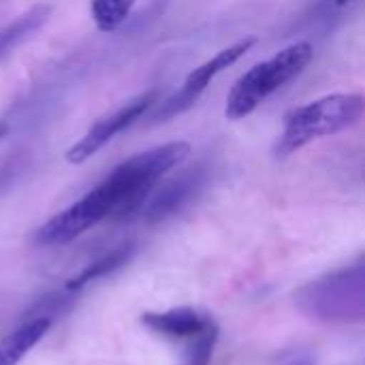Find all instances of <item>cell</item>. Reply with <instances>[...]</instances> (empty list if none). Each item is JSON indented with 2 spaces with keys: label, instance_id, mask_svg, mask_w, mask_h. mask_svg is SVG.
I'll return each mask as SVG.
<instances>
[{
  "label": "cell",
  "instance_id": "9c48e42d",
  "mask_svg": "<svg viewBox=\"0 0 365 365\" xmlns=\"http://www.w3.org/2000/svg\"><path fill=\"white\" fill-rule=\"evenodd\" d=\"M51 15V4L38 2L30 6L26 13H21L17 19H13L9 26L0 28V58L11 53L19 43H24L32 32H36Z\"/></svg>",
  "mask_w": 365,
  "mask_h": 365
},
{
  "label": "cell",
  "instance_id": "52a82bcc",
  "mask_svg": "<svg viewBox=\"0 0 365 365\" xmlns=\"http://www.w3.org/2000/svg\"><path fill=\"white\" fill-rule=\"evenodd\" d=\"M207 178V169L203 165L190 167L186 171H182L178 178H173L171 182H167L160 192L150 201L148 210H145V220L148 222H160L165 218H169L171 214H175L180 207H184L205 184Z\"/></svg>",
  "mask_w": 365,
  "mask_h": 365
},
{
  "label": "cell",
  "instance_id": "8992f818",
  "mask_svg": "<svg viewBox=\"0 0 365 365\" xmlns=\"http://www.w3.org/2000/svg\"><path fill=\"white\" fill-rule=\"evenodd\" d=\"M160 92L148 90L143 94H139L137 98L128 101L126 105H122L118 111L101 118L98 122H94L88 133L66 152V160L71 165H81L88 158H92L98 150H103L115 135H120L122 130H126L128 126H133L137 120H141L156 103H158Z\"/></svg>",
  "mask_w": 365,
  "mask_h": 365
},
{
  "label": "cell",
  "instance_id": "3957f363",
  "mask_svg": "<svg viewBox=\"0 0 365 365\" xmlns=\"http://www.w3.org/2000/svg\"><path fill=\"white\" fill-rule=\"evenodd\" d=\"M314 58V47L308 41H297L274 58L255 64L246 71L227 96L225 115L229 120H242L250 115L267 96L293 81Z\"/></svg>",
  "mask_w": 365,
  "mask_h": 365
},
{
  "label": "cell",
  "instance_id": "5b68a950",
  "mask_svg": "<svg viewBox=\"0 0 365 365\" xmlns=\"http://www.w3.org/2000/svg\"><path fill=\"white\" fill-rule=\"evenodd\" d=\"M255 45H257V38H255V36H246V38H242V41L229 45V47H225V49H220V51H218L216 56H212L207 62H203L201 66H197L195 71H190V73L186 75L182 88H180L175 94H171L167 101H163V103L154 109V113L150 115V120H152L154 124L167 122V120H171V118L184 113L186 109H190V107L201 98V94L207 90L210 81H212L216 75H220L222 71H227L229 66H233L240 58H244L246 51H250Z\"/></svg>",
  "mask_w": 365,
  "mask_h": 365
},
{
  "label": "cell",
  "instance_id": "30bf717a",
  "mask_svg": "<svg viewBox=\"0 0 365 365\" xmlns=\"http://www.w3.org/2000/svg\"><path fill=\"white\" fill-rule=\"evenodd\" d=\"M135 255V244H122L118 248H113L111 252L103 255L101 259H96L94 263L86 265L77 276H73L68 282H66V289L68 291H79L83 289L86 284L98 280V278H105L113 272H118L120 267H124Z\"/></svg>",
  "mask_w": 365,
  "mask_h": 365
},
{
  "label": "cell",
  "instance_id": "7a4b0ae2",
  "mask_svg": "<svg viewBox=\"0 0 365 365\" xmlns=\"http://www.w3.org/2000/svg\"><path fill=\"white\" fill-rule=\"evenodd\" d=\"M364 109V96L353 92L329 94L302 107H293L284 115V128L274 148L276 158H287L317 139L338 135L355 126L361 120Z\"/></svg>",
  "mask_w": 365,
  "mask_h": 365
},
{
  "label": "cell",
  "instance_id": "ba28073f",
  "mask_svg": "<svg viewBox=\"0 0 365 365\" xmlns=\"http://www.w3.org/2000/svg\"><path fill=\"white\" fill-rule=\"evenodd\" d=\"M141 323L165 338L190 340L201 334L212 323V319L195 308H171L167 312H145L141 314Z\"/></svg>",
  "mask_w": 365,
  "mask_h": 365
},
{
  "label": "cell",
  "instance_id": "8fae6325",
  "mask_svg": "<svg viewBox=\"0 0 365 365\" xmlns=\"http://www.w3.org/2000/svg\"><path fill=\"white\" fill-rule=\"evenodd\" d=\"M137 0H90V13L101 32L118 30L130 15Z\"/></svg>",
  "mask_w": 365,
  "mask_h": 365
},
{
  "label": "cell",
  "instance_id": "4fadbf2b",
  "mask_svg": "<svg viewBox=\"0 0 365 365\" xmlns=\"http://www.w3.org/2000/svg\"><path fill=\"white\" fill-rule=\"evenodd\" d=\"M21 169V158L19 156H13L9 160H4V165L0 167V188H4V184Z\"/></svg>",
  "mask_w": 365,
  "mask_h": 365
},
{
  "label": "cell",
  "instance_id": "9a60e30c",
  "mask_svg": "<svg viewBox=\"0 0 365 365\" xmlns=\"http://www.w3.org/2000/svg\"><path fill=\"white\" fill-rule=\"evenodd\" d=\"M9 135V124L6 122H0V141Z\"/></svg>",
  "mask_w": 365,
  "mask_h": 365
},
{
  "label": "cell",
  "instance_id": "7c38bea8",
  "mask_svg": "<svg viewBox=\"0 0 365 365\" xmlns=\"http://www.w3.org/2000/svg\"><path fill=\"white\" fill-rule=\"evenodd\" d=\"M218 342V325L212 321L201 334H197L195 338L188 340L186 346V365H210L214 349Z\"/></svg>",
  "mask_w": 365,
  "mask_h": 365
},
{
  "label": "cell",
  "instance_id": "5bb4252c",
  "mask_svg": "<svg viewBox=\"0 0 365 365\" xmlns=\"http://www.w3.org/2000/svg\"><path fill=\"white\" fill-rule=\"evenodd\" d=\"M355 0H331V6L334 9H346L349 4H353Z\"/></svg>",
  "mask_w": 365,
  "mask_h": 365
},
{
  "label": "cell",
  "instance_id": "e0dca14e",
  "mask_svg": "<svg viewBox=\"0 0 365 365\" xmlns=\"http://www.w3.org/2000/svg\"><path fill=\"white\" fill-rule=\"evenodd\" d=\"M0 365H4V364H2V359H0Z\"/></svg>",
  "mask_w": 365,
  "mask_h": 365
},
{
  "label": "cell",
  "instance_id": "6da1fadb",
  "mask_svg": "<svg viewBox=\"0 0 365 365\" xmlns=\"http://www.w3.org/2000/svg\"><path fill=\"white\" fill-rule=\"evenodd\" d=\"M188 154L190 145L186 141H171L126 158L96 188L49 218L36 231V242L43 246H62L107 218L135 214L160 178L182 165Z\"/></svg>",
  "mask_w": 365,
  "mask_h": 365
},
{
  "label": "cell",
  "instance_id": "2e32d148",
  "mask_svg": "<svg viewBox=\"0 0 365 365\" xmlns=\"http://www.w3.org/2000/svg\"><path fill=\"white\" fill-rule=\"evenodd\" d=\"M289 365H314L312 364V359H308V357H302V359H295L293 364Z\"/></svg>",
  "mask_w": 365,
  "mask_h": 365
},
{
  "label": "cell",
  "instance_id": "277c9868",
  "mask_svg": "<svg viewBox=\"0 0 365 365\" xmlns=\"http://www.w3.org/2000/svg\"><path fill=\"white\" fill-rule=\"evenodd\" d=\"M364 265L329 274L299 291V304L327 321H359L364 317Z\"/></svg>",
  "mask_w": 365,
  "mask_h": 365
}]
</instances>
